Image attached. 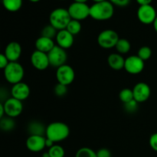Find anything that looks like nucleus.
<instances>
[{"label": "nucleus", "mask_w": 157, "mask_h": 157, "mask_svg": "<svg viewBox=\"0 0 157 157\" xmlns=\"http://www.w3.org/2000/svg\"><path fill=\"white\" fill-rule=\"evenodd\" d=\"M153 0H136V2L140 6H147V5L151 4Z\"/></svg>", "instance_id": "c9c22d12"}, {"label": "nucleus", "mask_w": 157, "mask_h": 157, "mask_svg": "<svg viewBox=\"0 0 157 157\" xmlns=\"http://www.w3.org/2000/svg\"><path fill=\"white\" fill-rule=\"evenodd\" d=\"M5 113L9 117L15 118L19 116L23 110L22 102L14 98H10L3 103Z\"/></svg>", "instance_id": "9d476101"}, {"label": "nucleus", "mask_w": 157, "mask_h": 157, "mask_svg": "<svg viewBox=\"0 0 157 157\" xmlns=\"http://www.w3.org/2000/svg\"><path fill=\"white\" fill-rule=\"evenodd\" d=\"M124 107H125V110L127 112L133 113V112H135L137 110L138 103L135 100H133V101H130V102L124 104Z\"/></svg>", "instance_id": "7c9ffc66"}, {"label": "nucleus", "mask_w": 157, "mask_h": 157, "mask_svg": "<svg viewBox=\"0 0 157 157\" xmlns=\"http://www.w3.org/2000/svg\"><path fill=\"white\" fill-rule=\"evenodd\" d=\"M48 154L50 157H64L65 152H64V148L60 145H55L49 148Z\"/></svg>", "instance_id": "a878e982"}, {"label": "nucleus", "mask_w": 157, "mask_h": 157, "mask_svg": "<svg viewBox=\"0 0 157 157\" xmlns=\"http://www.w3.org/2000/svg\"><path fill=\"white\" fill-rule=\"evenodd\" d=\"M150 146L154 151L157 152V133H153L150 138Z\"/></svg>", "instance_id": "72a5a7b5"}, {"label": "nucleus", "mask_w": 157, "mask_h": 157, "mask_svg": "<svg viewBox=\"0 0 157 157\" xmlns=\"http://www.w3.org/2000/svg\"><path fill=\"white\" fill-rule=\"evenodd\" d=\"M70 134V129L66 124L63 122L51 123L45 130L46 138L54 143H58L64 140Z\"/></svg>", "instance_id": "f03ea898"}, {"label": "nucleus", "mask_w": 157, "mask_h": 157, "mask_svg": "<svg viewBox=\"0 0 157 157\" xmlns=\"http://www.w3.org/2000/svg\"><path fill=\"white\" fill-rule=\"evenodd\" d=\"M75 78V72L72 67L68 64H64L57 68L56 78L58 83L64 85H70Z\"/></svg>", "instance_id": "6e6552de"}, {"label": "nucleus", "mask_w": 157, "mask_h": 157, "mask_svg": "<svg viewBox=\"0 0 157 157\" xmlns=\"http://www.w3.org/2000/svg\"><path fill=\"white\" fill-rule=\"evenodd\" d=\"M153 27H154L155 31H156V33H157V17H156V19H155L154 22H153Z\"/></svg>", "instance_id": "58836bf2"}, {"label": "nucleus", "mask_w": 157, "mask_h": 157, "mask_svg": "<svg viewBox=\"0 0 157 157\" xmlns=\"http://www.w3.org/2000/svg\"><path fill=\"white\" fill-rule=\"evenodd\" d=\"M90 6L86 3L74 2L69 6L67 10L71 19L81 21L90 16Z\"/></svg>", "instance_id": "423d86ee"}, {"label": "nucleus", "mask_w": 157, "mask_h": 157, "mask_svg": "<svg viewBox=\"0 0 157 157\" xmlns=\"http://www.w3.org/2000/svg\"><path fill=\"white\" fill-rule=\"evenodd\" d=\"M9 64V61L6 58L4 54H0V68L4 70L6 67V66Z\"/></svg>", "instance_id": "f704fd0d"}, {"label": "nucleus", "mask_w": 157, "mask_h": 157, "mask_svg": "<svg viewBox=\"0 0 157 157\" xmlns=\"http://www.w3.org/2000/svg\"><path fill=\"white\" fill-rule=\"evenodd\" d=\"M13 118H11L7 117L1 118V122H0V127L1 129L6 131L12 130L15 127V123H14Z\"/></svg>", "instance_id": "bb28decb"}, {"label": "nucleus", "mask_w": 157, "mask_h": 157, "mask_svg": "<svg viewBox=\"0 0 157 157\" xmlns=\"http://www.w3.org/2000/svg\"><path fill=\"white\" fill-rule=\"evenodd\" d=\"M50 65L58 68L61 66L65 64L67 59V55L65 49L55 45L50 52L48 53Z\"/></svg>", "instance_id": "0eeeda50"}, {"label": "nucleus", "mask_w": 157, "mask_h": 157, "mask_svg": "<svg viewBox=\"0 0 157 157\" xmlns=\"http://www.w3.org/2000/svg\"><path fill=\"white\" fill-rule=\"evenodd\" d=\"M46 128L44 129V126L39 122H32L29 125V131L30 135H41L43 136V133H45Z\"/></svg>", "instance_id": "4be33fe9"}, {"label": "nucleus", "mask_w": 157, "mask_h": 157, "mask_svg": "<svg viewBox=\"0 0 157 157\" xmlns=\"http://www.w3.org/2000/svg\"><path fill=\"white\" fill-rule=\"evenodd\" d=\"M88 0H74L75 2H81V3H86Z\"/></svg>", "instance_id": "ea45409f"}, {"label": "nucleus", "mask_w": 157, "mask_h": 157, "mask_svg": "<svg viewBox=\"0 0 157 157\" xmlns=\"http://www.w3.org/2000/svg\"><path fill=\"white\" fill-rule=\"evenodd\" d=\"M31 63L38 71L45 70L50 65L48 54L38 50H35L31 55Z\"/></svg>", "instance_id": "f8f14e48"}, {"label": "nucleus", "mask_w": 157, "mask_h": 157, "mask_svg": "<svg viewBox=\"0 0 157 157\" xmlns=\"http://www.w3.org/2000/svg\"><path fill=\"white\" fill-rule=\"evenodd\" d=\"M97 153V156L98 157H111V153L108 149L102 148L100 149Z\"/></svg>", "instance_id": "473e14b6"}, {"label": "nucleus", "mask_w": 157, "mask_h": 157, "mask_svg": "<svg viewBox=\"0 0 157 157\" xmlns=\"http://www.w3.org/2000/svg\"><path fill=\"white\" fill-rule=\"evenodd\" d=\"M4 114H6V113H5L4 106H3L2 103H1V104H0V118L4 117Z\"/></svg>", "instance_id": "4c0bfd02"}, {"label": "nucleus", "mask_w": 157, "mask_h": 157, "mask_svg": "<svg viewBox=\"0 0 157 157\" xmlns=\"http://www.w3.org/2000/svg\"><path fill=\"white\" fill-rule=\"evenodd\" d=\"M115 48H116L117 53L121 54V55H125L130 51L131 44H130V41L126 38H120L115 46Z\"/></svg>", "instance_id": "412c9836"}, {"label": "nucleus", "mask_w": 157, "mask_h": 157, "mask_svg": "<svg viewBox=\"0 0 157 157\" xmlns=\"http://www.w3.org/2000/svg\"><path fill=\"white\" fill-rule=\"evenodd\" d=\"M120 38L117 32L112 29H106L102 31L98 37V43L104 49L115 48Z\"/></svg>", "instance_id": "39448f33"}, {"label": "nucleus", "mask_w": 157, "mask_h": 157, "mask_svg": "<svg viewBox=\"0 0 157 157\" xmlns=\"http://www.w3.org/2000/svg\"><path fill=\"white\" fill-rule=\"evenodd\" d=\"M113 6H117L118 7H125L130 4L131 0H108Z\"/></svg>", "instance_id": "2f4dec72"}, {"label": "nucleus", "mask_w": 157, "mask_h": 157, "mask_svg": "<svg viewBox=\"0 0 157 157\" xmlns=\"http://www.w3.org/2000/svg\"><path fill=\"white\" fill-rule=\"evenodd\" d=\"M29 1H30L31 2H38L41 0H29Z\"/></svg>", "instance_id": "79ce46f5"}, {"label": "nucleus", "mask_w": 157, "mask_h": 157, "mask_svg": "<svg viewBox=\"0 0 157 157\" xmlns=\"http://www.w3.org/2000/svg\"><path fill=\"white\" fill-rule=\"evenodd\" d=\"M58 32V31L55 28H54L52 25L49 24L48 25L44 26V29H42V31H41V36L47 37V38L54 39L55 38H56Z\"/></svg>", "instance_id": "393cba45"}, {"label": "nucleus", "mask_w": 157, "mask_h": 157, "mask_svg": "<svg viewBox=\"0 0 157 157\" xmlns=\"http://www.w3.org/2000/svg\"><path fill=\"white\" fill-rule=\"evenodd\" d=\"M4 55L9 62H15L20 58L21 55V47L17 41H11L6 45Z\"/></svg>", "instance_id": "dca6fc26"}, {"label": "nucleus", "mask_w": 157, "mask_h": 157, "mask_svg": "<svg viewBox=\"0 0 157 157\" xmlns=\"http://www.w3.org/2000/svg\"><path fill=\"white\" fill-rule=\"evenodd\" d=\"M66 29H67L71 35H78V34H79L81 31V21H78V20L71 19L70 22H69V24L67 25Z\"/></svg>", "instance_id": "5701e85b"}, {"label": "nucleus", "mask_w": 157, "mask_h": 157, "mask_svg": "<svg viewBox=\"0 0 157 157\" xmlns=\"http://www.w3.org/2000/svg\"><path fill=\"white\" fill-rule=\"evenodd\" d=\"M2 5L9 12H15L22 6V0H2Z\"/></svg>", "instance_id": "aec40b11"}, {"label": "nucleus", "mask_w": 157, "mask_h": 157, "mask_svg": "<svg viewBox=\"0 0 157 157\" xmlns=\"http://www.w3.org/2000/svg\"><path fill=\"white\" fill-rule=\"evenodd\" d=\"M107 63L110 68L116 71H120L124 68L125 58L119 53H112L107 58Z\"/></svg>", "instance_id": "6ab92c4d"}, {"label": "nucleus", "mask_w": 157, "mask_h": 157, "mask_svg": "<svg viewBox=\"0 0 157 157\" xmlns=\"http://www.w3.org/2000/svg\"><path fill=\"white\" fill-rule=\"evenodd\" d=\"M55 143H54L53 141L51 140L48 139V138H46V142H45V145H46V147H48V148H51L52 147H53L54 145H55Z\"/></svg>", "instance_id": "e433bc0d"}, {"label": "nucleus", "mask_w": 157, "mask_h": 157, "mask_svg": "<svg viewBox=\"0 0 157 157\" xmlns=\"http://www.w3.org/2000/svg\"><path fill=\"white\" fill-rule=\"evenodd\" d=\"M119 98L124 104H126V103H128L130 101H133V100H134L133 90L129 88L123 89L120 92Z\"/></svg>", "instance_id": "b1692460"}, {"label": "nucleus", "mask_w": 157, "mask_h": 157, "mask_svg": "<svg viewBox=\"0 0 157 157\" xmlns=\"http://www.w3.org/2000/svg\"><path fill=\"white\" fill-rule=\"evenodd\" d=\"M67 86L58 83L55 87V93L58 97H63L67 94Z\"/></svg>", "instance_id": "c756f323"}, {"label": "nucleus", "mask_w": 157, "mask_h": 157, "mask_svg": "<svg viewBox=\"0 0 157 157\" xmlns=\"http://www.w3.org/2000/svg\"><path fill=\"white\" fill-rule=\"evenodd\" d=\"M55 46V44L53 39L47 38V37L41 36V35L35 41L36 50L44 52V53H48Z\"/></svg>", "instance_id": "a211bd4d"}, {"label": "nucleus", "mask_w": 157, "mask_h": 157, "mask_svg": "<svg viewBox=\"0 0 157 157\" xmlns=\"http://www.w3.org/2000/svg\"><path fill=\"white\" fill-rule=\"evenodd\" d=\"M25 75V71L21 64L15 62H9L4 69V76L6 81L12 85L21 82Z\"/></svg>", "instance_id": "20e7f679"}, {"label": "nucleus", "mask_w": 157, "mask_h": 157, "mask_svg": "<svg viewBox=\"0 0 157 157\" xmlns=\"http://www.w3.org/2000/svg\"><path fill=\"white\" fill-rule=\"evenodd\" d=\"M46 137L41 135H30L26 140V147L31 152L38 153L46 147Z\"/></svg>", "instance_id": "4468645a"}, {"label": "nucleus", "mask_w": 157, "mask_h": 157, "mask_svg": "<svg viewBox=\"0 0 157 157\" xmlns=\"http://www.w3.org/2000/svg\"><path fill=\"white\" fill-rule=\"evenodd\" d=\"M30 87L27 84L23 82L18 83L12 86L11 94L12 98L22 101L27 99L30 95Z\"/></svg>", "instance_id": "2eb2a0df"}, {"label": "nucleus", "mask_w": 157, "mask_h": 157, "mask_svg": "<svg viewBox=\"0 0 157 157\" xmlns=\"http://www.w3.org/2000/svg\"><path fill=\"white\" fill-rule=\"evenodd\" d=\"M60 1H65V0H60Z\"/></svg>", "instance_id": "c03bdc74"}, {"label": "nucleus", "mask_w": 157, "mask_h": 157, "mask_svg": "<svg viewBox=\"0 0 157 157\" xmlns=\"http://www.w3.org/2000/svg\"><path fill=\"white\" fill-rule=\"evenodd\" d=\"M75 157H98L97 153L89 147H82L77 151Z\"/></svg>", "instance_id": "cd10ccee"}, {"label": "nucleus", "mask_w": 157, "mask_h": 157, "mask_svg": "<svg viewBox=\"0 0 157 157\" xmlns=\"http://www.w3.org/2000/svg\"><path fill=\"white\" fill-rule=\"evenodd\" d=\"M71 20L68 10L64 8H57L51 12L49 22L58 31L66 29L67 25Z\"/></svg>", "instance_id": "7ed1b4c3"}, {"label": "nucleus", "mask_w": 157, "mask_h": 157, "mask_svg": "<svg viewBox=\"0 0 157 157\" xmlns=\"http://www.w3.org/2000/svg\"><path fill=\"white\" fill-rule=\"evenodd\" d=\"M137 56L140 58L143 61H147L152 56V50L148 46H143L138 50Z\"/></svg>", "instance_id": "c85d7f7f"}, {"label": "nucleus", "mask_w": 157, "mask_h": 157, "mask_svg": "<svg viewBox=\"0 0 157 157\" xmlns=\"http://www.w3.org/2000/svg\"><path fill=\"white\" fill-rule=\"evenodd\" d=\"M144 61H143L137 55H131L125 59L124 69L130 75H138L144 71Z\"/></svg>", "instance_id": "9b49d317"}, {"label": "nucleus", "mask_w": 157, "mask_h": 157, "mask_svg": "<svg viewBox=\"0 0 157 157\" xmlns=\"http://www.w3.org/2000/svg\"><path fill=\"white\" fill-rule=\"evenodd\" d=\"M43 157H50V156H49L48 153H45L44 155H43Z\"/></svg>", "instance_id": "37998d69"}, {"label": "nucleus", "mask_w": 157, "mask_h": 157, "mask_svg": "<svg viewBox=\"0 0 157 157\" xmlns=\"http://www.w3.org/2000/svg\"><path fill=\"white\" fill-rule=\"evenodd\" d=\"M156 11L151 5L140 6L137 10V18L144 25L153 24L156 18Z\"/></svg>", "instance_id": "1a4fd4ad"}, {"label": "nucleus", "mask_w": 157, "mask_h": 157, "mask_svg": "<svg viewBox=\"0 0 157 157\" xmlns=\"http://www.w3.org/2000/svg\"><path fill=\"white\" fill-rule=\"evenodd\" d=\"M114 13L113 5L110 1L94 3L90 8V17L97 21H106L113 17Z\"/></svg>", "instance_id": "f257e3e1"}, {"label": "nucleus", "mask_w": 157, "mask_h": 157, "mask_svg": "<svg viewBox=\"0 0 157 157\" xmlns=\"http://www.w3.org/2000/svg\"><path fill=\"white\" fill-rule=\"evenodd\" d=\"M92 1L94 2V3H97V2H101L107 1V0H92Z\"/></svg>", "instance_id": "a19ab883"}, {"label": "nucleus", "mask_w": 157, "mask_h": 157, "mask_svg": "<svg viewBox=\"0 0 157 157\" xmlns=\"http://www.w3.org/2000/svg\"><path fill=\"white\" fill-rule=\"evenodd\" d=\"M57 42V45L62 48L64 49H68L73 45L74 44V35H71L67 29L58 31L57 36L55 38Z\"/></svg>", "instance_id": "f3484780"}, {"label": "nucleus", "mask_w": 157, "mask_h": 157, "mask_svg": "<svg viewBox=\"0 0 157 157\" xmlns=\"http://www.w3.org/2000/svg\"><path fill=\"white\" fill-rule=\"evenodd\" d=\"M133 92L135 101L137 103H144L150 98L151 90L147 83L139 82L133 87Z\"/></svg>", "instance_id": "ddd939ff"}]
</instances>
